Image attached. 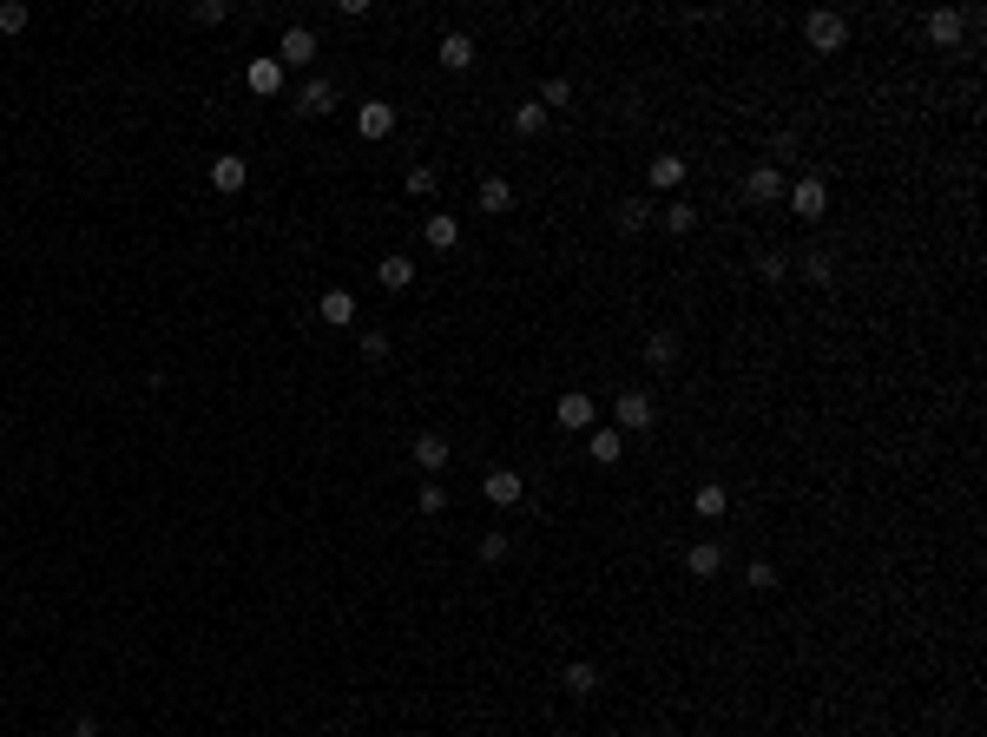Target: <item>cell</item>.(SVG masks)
Here are the masks:
<instances>
[{
  "instance_id": "obj_16",
  "label": "cell",
  "mask_w": 987,
  "mask_h": 737,
  "mask_svg": "<svg viewBox=\"0 0 987 737\" xmlns=\"http://www.w3.org/2000/svg\"><path fill=\"white\" fill-rule=\"evenodd\" d=\"M435 60L448 66V73H468V66H474V40H468V33H441Z\"/></svg>"
},
{
  "instance_id": "obj_6",
  "label": "cell",
  "mask_w": 987,
  "mask_h": 737,
  "mask_svg": "<svg viewBox=\"0 0 987 737\" xmlns=\"http://www.w3.org/2000/svg\"><path fill=\"white\" fill-rule=\"evenodd\" d=\"M553 422L566 428V435H586L593 428V395H580V389H566L560 402H553Z\"/></svg>"
},
{
  "instance_id": "obj_15",
  "label": "cell",
  "mask_w": 987,
  "mask_h": 737,
  "mask_svg": "<svg viewBox=\"0 0 987 737\" xmlns=\"http://www.w3.org/2000/svg\"><path fill=\"white\" fill-rule=\"evenodd\" d=\"M928 27V40H935V47H955L961 40V27H968V14H955V7H935V14L922 20Z\"/></svg>"
},
{
  "instance_id": "obj_10",
  "label": "cell",
  "mask_w": 987,
  "mask_h": 737,
  "mask_svg": "<svg viewBox=\"0 0 987 737\" xmlns=\"http://www.w3.org/2000/svg\"><path fill=\"white\" fill-rule=\"evenodd\" d=\"M685 573H691V580H718V573H724V547H718V540H691V547H685Z\"/></svg>"
},
{
  "instance_id": "obj_11",
  "label": "cell",
  "mask_w": 987,
  "mask_h": 737,
  "mask_svg": "<svg viewBox=\"0 0 987 737\" xmlns=\"http://www.w3.org/2000/svg\"><path fill=\"white\" fill-rule=\"evenodd\" d=\"M310 60H316V33H310V27H283L277 66H310Z\"/></svg>"
},
{
  "instance_id": "obj_33",
  "label": "cell",
  "mask_w": 987,
  "mask_h": 737,
  "mask_svg": "<svg viewBox=\"0 0 987 737\" xmlns=\"http://www.w3.org/2000/svg\"><path fill=\"white\" fill-rule=\"evenodd\" d=\"M408 191H415V198H428V191H435V165H408V178H402Z\"/></svg>"
},
{
  "instance_id": "obj_34",
  "label": "cell",
  "mask_w": 987,
  "mask_h": 737,
  "mask_svg": "<svg viewBox=\"0 0 987 737\" xmlns=\"http://www.w3.org/2000/svg\"><path fill=\"white\" fill-rule=\"evenodd\" d=\"M362 362H389V336L382 330H362Z\"/></svg>"
},
{
  "instance_id": "obj_8",
  "label": "cell",
  "mask_w": 987,
  "mask_h": 737,
  "mask_svg": "<svg viewBox=\"0 0 987 737\" xmlns=\"http://www.w3.org/2000/svg\"><path fill=\"white\" fill-rule=\"evenodd\" d=\"M481 494H487V501H494V507H520V501H527V481H520L514 468H487Z\"/></svg>"
},
{
  "instance_id": "obj_30",
  "label": "cell",
  "mask_w": 987,
  "mask_h": 737,
  "mask_svg": "<svg viewBox=\"0 0 987 737\" xmlns=\"http://www.w3.org/2000/svg\"><path fill=\"white\" fill-rule=\"evenodd\" d=\"M744 586H751V593H770V586H777V566H770V560H751V566H744Z\"/></svg>"
},
{
  "instance_id": "obj_32",
  "label": "cell",
  "mask_w": 987,
  "mask_h": 737,
  "mask_svg": "<svg viewBox=\"0 0 987 737\" xmlns=\"http://www.w3.org/2000/svg\"><path fill=\"white\" fill-rule=\"evenodd\" d=\"M566 99H573V79H560V73H553L547 86H540V106L553 112V106H566Z\"/></svg>"
},
{
  "instance_id": "obj_37",
  "label": "cell",
  "mask_w": 987,
  "mask_h": 737,
  "mask_svg": "<svg viewBox=\"0 0 987 737\" xmlns=\"http://www.w3.org/2000/svg\"><path fill=\"white\" fill-rule=\"evenodd\" d=\"M784 277H790V257L770 251V257H764V283H784Z\"/></svg>"
},
{
  "instance_id": "obj_2",
  "label": "cell",
  "mask_w": 987,
  "mask_h": 737,
  "mask_svg": "<svg viewBox=\"0 0 987 737\" xmlns=\"http://www.w3.org/2000/svg\"><path fill=\"white\" fill-rule=\"evenodd\" d=\"M784 191H790L784 165H751L744 185H737V198H744V204H784Z\"/></svg>"
},
{
  "instance_id": "obj_36",
  "label": "cell",
  "mask_w": 987,
  "mask_h": 737,
  "mask_svg": "<svg viewBox=\"0 0 987 737\" xmlns=\"http://www.w3.org/2000/svg\"><path fill=\"white\" fill-rule=\"evenodd\" d=\"M0 33H27V7H20V0L0 7Z\"/></svg>"
},
{
  "instance_id": "obj_22",
  "label": "cell",
  "mask_w": 987,
  "mask_h": 737,
  "mask_svg": "<svg viewBox=\"0 0 987 737\" xmlns=\"http://www.w3.org/2000/svg\"><path fill=\"white\" fill-rule=\"evenodd\" d=\"M514 132L520 139H540V132H547V106H540V99H520L514 106Z\"/></svg>"
},
{
  "instance_id": "obj_4",
  "label": "cell",
  "mask_w": 987,
  "mask_h": 737,
  "mask_svg": "<svg viewBox=\"0 0 987 737\" xmlns=\"http://www.w3.org/2000/svg\"><path fill=\"white\" fill-rule=\"evenodd\" d=\"M784 204H790V211H797L803 224H816V218H823V211H830V185H823V178H797V185L784 191Z\"/></svg>"
},
{
  "instance_id": "obj_19",
  "label": "cell",
  "mask_w": 987,
  "mask_h": 737,
  "mask_svg": "<svg viewBox=\"0 0 987 737\" xmlns=\"http://www.w3.org/2000/svg\"><path fill=\"white\" fill-rule=\"evenodd\" d=\"M678 349H685V343H678V330H652V336H645V362H652V369H672Z\"/></svg>"
},
{
  "instance_id": "obj_5",
  "label": "cell",
  "mask_w": 987,
  "mask_h": 737,
  "mask_svg": "<svg viewBox=\"0 0 987 737\" xmlns=\"http://www.w3.org/2000/svg\"><path fill=\"white\" fill-rule=\"evenodd\" d=\"M408 455H415V468H422L428 481H435V474L448 468V455H455V448H448V435H441V428H422V435H415V448H408Z\"/></svg>"
},
{
  "instance_id": "obj_3",
  "label": "cell",
  "mask_w": 987,
  "mask_h": 737,
  "mask_svg": "<svg viewBox=\"0 0 987 737\" xmlns=\"http://www.w3.org/2000/svg\"><path fill=\"white\" fill-rule=\"evenodd\" d=\"M803 40H810V53H843V40H849V20L823 7V14H810V20H803Z\"/></svg>"
},
{
  "instance_id": "obj_7",
  "label": "cell",
  "mask_w": 987,
  "mask_h": 737,
  "mask_svg": "<svg viewBox=\"0 0 987 737\" xmlns=\"http://www.w3.org/2000/svg\"><path fill=\"white\" fill-rule=\"evenodd\" d=\"M356 132L369 145L389 139V132H395V106H389V99H362V106H356Z\"/></svg>"
},
{
  "instance_id": "obj_28",
  "label": "cell",
  "mask_w": 987,
  "mask_h": 737,
  "mask_svg": "<svg viewBox=\"0 0 987 737\" xmlns=\"http://www.w3.org/2000/svg\"><path fill=\"white\" fill-rule=\"evenodd\" d=\"M415 507H422L428 520H435V514H448V487H441V481H422V494H415Z\"/></svg>"
},
{
  "instance_id": "obj_38",
  "label": "cell",
  "mask_w": 987,
  "mask_h": 737,
  "mask_svg": "<svg viewBox=\"0 0 987 737\" xmlns=\"http://www.w3.org/2000/svg\"><path fill=\"white\" fill-rule=\"evenodd\" d=\"M73 737H99V718H93V711H79V718H73Z\"/></svg>"
},
{
  "instance_id": "obj_12",
  "label": "cell",
  "mask_w": 987,
  "mask_h": 737,
  "mask_svg": "<svg viewBox=\"0 0 987 737\" xmlns=\"http://www.w3.org/2000/svg\"><path fill=\"white\" fill-rule=\"evenodd\" d=\"M316 316H323L329 330H349V323H356V290H323V297H316Z\"/></svg>"
},
{
  "instance_id": "obj_31",
  "label": "cell",
  "mask_w": 987,
  "mask_h": 737,
  "mask_svg": "<svg viewBox=\"0 0 987 737\" xmlns=\"http://www.w3.org/2000/svg\"><path fill=\"white\" fill-rule=\"evenodd\" d=\"M507 553H514V540H507V534H481V566H501Z\"/></svg>"
},
{
  "instance_id": "obj_27",
  "label": "cell",
  "mask_w": 987,
  "mask_h": 737,
  "mask_svg": "<svg viewBox=\"0 0 987 737\" xmlns=\"http://www.w3.org/2000/svg\"><path fill=\"white\" fill-rule=\"evenodd\" d=\"M652 185L658 191H678V185H685V158H672V152L652 158Z\"/></svg>"
},
{
  "instance_id": "obj_29",
  "label": "cell",
  "mask_w": 987,
  "mask_h": 737,
  "mask_svg": "<svg viewBox=\"0 0 987 737\" xmlns=\"http://www.w3.org/2000/svg\"><path fill=\"white\" fill-rule=\"evenodd\" d=\"M803 270H810V283H836V251H810Z\"/></svg>"
},
{
  "instance_id": "obj_24",
  "label": "cell",
  "mask_w": 987,
  "mask_h": 737,
  "mask_svg": "<svg viewBox=\"0 0 987 737\" xmlns=\"http://www.w3.org/2000/svg\"><path fill=\"white\" fill-rule=\"evenodd\" d=\"M566 691H573V698H593V691H599V665L593 659H573V665H566Z\"/></svg>"
},
{
  "instance_id": "obj_21",
  "label": "cell",
  "mask_w": 987,
  "mask_h": 737,
  "mask_svg": "<svg viewBox=\"0 0 987 737\" xmlns=\"http://www.w3.org/2000/svg\"><path fill=\"white\" fill-rule=\"evenodd\" d=\"M422 237H428V251H455V244H461V224L448 218V211H435V218L422 224Z\"/></svg>"
},
{
  "instance_id": "obj_25",
  "label": "cell",
  "mask_w": 987,
  "mask_h": 737,
  "mask_svg": "<svg viewBox=\"0 0 987 737\" xmlns=\"http://www.w3.org/2000/svg\"><path fill=\"white\" fill-rule=\"evenodd\" d=\"M612 224H619V231H626V237H639V231H645V224H652V204H639V198H626V204H619V211H612Z\"/></svg>"
},
{
  "instance_id": "obj_35",
  "label": "cell",
  "mask_w": 987,
  "mask_h": 737,
  "mask_svg": "<svg viewBox=\"0 0 987 737\" xmlns=\"http://www.w3.org/2000/svg\"><path fill=\"white\" fill-rule=\"evenodd\" d=\"M231 14V7H224V0H198V7H191V20H198V27H218V20Z\"/></svg>"
},
{
  "instance_id": "obj_17",
  "label": "cell",
  "mask_w": 987,
  "mask_h": 737,
  "mask_svg": "<svg viewBox=\"0 0 987 737\" xmlns=\"http://www.w3.org/2000/svg\"><path fill=\"white\" fill-rule=\"evenodd\" d=\"M691 514L698 520H724L731 514V494H724V481H705L698 494H691Z\"/></svg>"
},
{
  "instance_id": "obj_14",
  "label": "cell",
  "mask_w": 987,
  "mask_h": 737,
  "mask_svg": "<svg viewBox=\"0 0 987 737\" xmlns=\"http://www.w3.org/2000/svg\"><path fill=\"white\" fill-rule=\"evenodd\" d=\"M244 86H251L257 99H277L283 93V66L277 60H251V66H244Z\"/></svg>"
},
{
  "instance_id": "obj_13",
  "label": "cell",
  "mask_w": 987,
  "mask_h": 737,
  "mask_svg": "<svg viewBox=\"0 0 987 737\" xmlns=\"http://www.w3.org/2000/svg\"><path fill=\"white\" fill-rule=\"evenodd\" d=\"M297 112L303 119H329V112H336V79H310L297 93Z\"/></svg>"
},
{
  "instance_id": "obj_9",
  "label": "cell",
  "mask_w": 987,
  "mask_h": 737,
  "mask_svg": "<svg viewBox=\"0 0 987 737\" xmlns=\"http://www.w3.org/2000/svg\"><path fill=\"white\" fill-rule=\"evenodd\" d=\"M251 185V165L237 152H224V158H211V191H224V198H237V191Z\"/></svg>"
},
{
  "instance_id": "obj_23",
  "label": "cell",
  "mask_w": 987,
  "mask_h": 737,
  "mask_svg": "<svg viewBox=\"0 0 987 737\" xmlns=\"http://www.w3.org/2000/svg\"><path fill=\"white\" fill-rule=\"evenodd\" d=\"M586 448H593L599 468H612V461L626 455V435H619V428H593V441H586Z\"/></svg>"
},
{
  "instance_id": "obj_18",
  "label": "cell",
  "mask_w": 987,
  "mask_h": 737,
  "mask_svg": "<svg viewBox=\"0 0 987 737\" xmlns=\"http://www.w3.org/2000/svg\"><path fill=\"white\" fill-rule=\"evenodd\" d=\"M376 277H382V290H408V283H415V257L389 251V257L376 264Z\"/></svg>"
},
{
  "instance_id": "obj_20",
  "label": "cell",
  "mask_w": 987,
  "mask_h": 737,
  "mask_svg": "<svg viewBox=\"0 0 987 737\" xmlns=\"http://www.w3.org/2000/svg\"><path fill=\"white\" fill-rule=\"evenodd\" d=\"M474 204H481L487 218H501V211H514V185H507V178H487V185L474 191Z\"/></svg>"
},
{
  "instance_id": "obj_1",
  "label": "cell",
  "mask_w": 987,
  "mask_h": 737,
  "mask_svg": "<svg viewBox=\"0 0 987 737\" xmlns=\"http://www.w3.org/2000/svg\"><path fill=\"white\" fill-rule=\"evenodd\" d=\"M652 422H658V402L645 389H626L619 402H612V428H619V435H645Z\"/></svg>"
},
{
  "instance_id": "obj_26",
  "label": "cell",
  "mask_w": 987,
  "mask_h": 737,
  "mask_svg": "<svg viewBox=\"0 0 987 737\" xmlns=\"http://www.w3.org/2000/svg\"><path fill=\"white\" fill-rule=\"evenodd\" d=\"M658 224H665V231H672V237H685V231H698V211H691L685 198H672V204H665V211H658Z\"/></svg>"
}]
</instances>
